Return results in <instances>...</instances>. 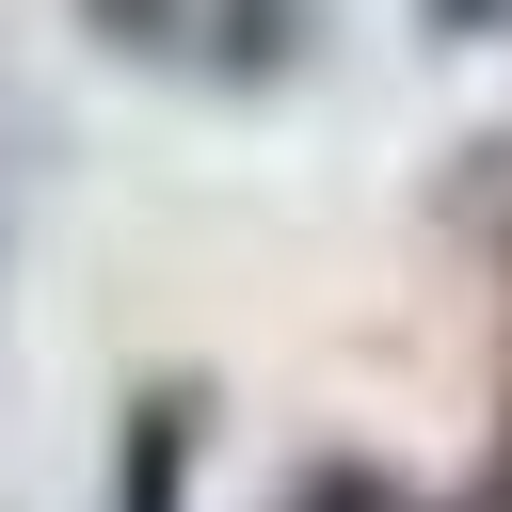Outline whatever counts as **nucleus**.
Returning <instances> with one entry per match:
<instances>
[{
  "mask_svg": "<svg viewBox=\"0 0 512 512\" xmlns=\"http://www.w3.org/2000/svg\"><path fill=\"white\" fill-rule=\"evenodd\" d=\"M304 512H400V496H384V480H320Z\"/></svg>",
  "mask_w": 512,
  "mask_h": 512,
  "instance_id": "1",
  "label": "nucleus"
}]
</instances>
